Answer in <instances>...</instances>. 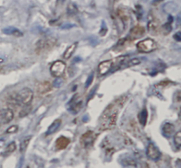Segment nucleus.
I'll list each match as a JSON object with an SVG mask.
<instances>
[{"label": "nucleus", "instance_id": "10", "mask_svg": "<svg viewBox=\"0 0 181 168\" xmlns=\"http://www.w3.org/2000/svg\"><path fill=\"white\" fill-rule=\"evenodd\" d=\"M146 32L145 27H143L141 26H135L134 27L131 29L130 31V38L132 40H135V39L141 38L144 35V33Z\"/></svg>", "mask_w": 181, "mask_h": 168}, {"label": "nucleus", "instance_id": "18", "mask_svg": "<svg viewBox=\"0 0 181 168\" xmlns=\"http://www.w3.org/2000/svg\"><path fill=\"white\" fill-rule=\"evenodd\" d=\"M77 47H78V42H74V43H72V44H71L64 52L63 57H64V59H69L70 57L73 55V53L75 52Z\"/></svg>", "mask_w": 181, "mask_h": 168}, {"label": "nucleus", "instance_id": "8", "mask_svg": "<svg viewBox=\"0 0 181 168\" xmlns=\"http://www.w3.org/2000/svg\"><path fill=\"white\" fill-rule=\"evenodd\" d=\"M77 97H78L77 95L73 96L72 99L70 100L69 103L67 104L68 109L72 112V114H78V112H79L81 109V107H82V101H81V99H77Z\"/></svg>", "mask_w": 181, "mask_h": 168}, {"label": "nucleus", "instance_id": "28", "mask_svg": "<svg viewBox=\"0 0 181 168\" xmlns=\"http://www.w3.org/2000/svg\"><path fill=\"white\" fill-rule=\"evenodd\" d=\"M171 83L170 81H162V82H160V83H158L157 85H155V87H165V86H167L168 85V84Z\"/></svg>", "mask_w": 181, "mask_h": 168}, {"label": "nucleus", "instance_id": "17", "mask_svg": "<svg viewBox=\"0 0 181 168\" xmlns=\"http://www.w3.org/2000/svg\"><path fill=\"white\" fill-rule=\"evenodd\" d=\"M70 144V139L69 138L65 137V136H60L57 139L56 142V147L57 149H64L68 146V144Z\"/></svg>", "mask_w": 181, "mask_h": 168}, {"label": "nucleus", "instance_id": "3", "mask_svg": "<svg viewBox=\"0 0 181 168\" xmlns=\"http://www.w3.org/2000/svg\"><path fill=\"white\" fill-rule=\"evenodd\" d=\"M57 40L55 37L52 36H46L43 38L40 39L36 41V47H35V50H36V54H43V53L46 52L50 50L52 48H54L57 45Z\"/></svg>", "mask_w": 181, "mask_h": 168}, {"label": "nucleus", "instance_id": "31", "mask_svg": "<svg viewBox=\"0 0 181 168\" xmlns=\"http://www.w3.org/2000/svg\"><path fill=\"white\" fill-rule=\"evenodd\" d=\"M6 60H7L6 56H0V65L3 64H5V62H6Z\"/></svg>", "mask_w": 181, "mask_h": 168}, {"label": "nucleus", "instance_id": "26", "mask_svg": "<svg viewBox=\"0 0 181 168\" xmlns=\"http://www.w3.org/2000/svg\"><path fill=\"white\" fill-rule=\"evenodd\" d=\"M94 76H95V73L94 72H92V73L88 76V79H87V81H86V83H85V87L86 88H88L89 85H91V83H92V81L94 80Z\"/></svg>", "mask_w": 181, "mask_h": 168}, {"label": "nucleus", "instance_id": "11", "mask_svg": "<svg viewBox=\"0 0 181 168\" xmlns=\"http://www.w3.org/2000/svg\"><path fill=\"white\" fill-rule=\"evenodd\" d=\"M13 117H14V113L12 109L5 108L3 109L2 112H1V120H2V122L5 123V124L12 121Z\"/></svg>", "mask_w": 181, "mask_h": 168}, {"label": "nucleus", "instance_id": "27", "mask_svg": "<svg viewBox=\"0 0 181 168\" xmlns=\"http://www.w3.org/2000/svg\"><path fill=\"white\" fill-rule=\"evenodd\" d=\"M17 131H18V126L13 125V126L9 127V128L6 129L5 133H7V134H13V133H16Z\"/></svg>", "mask_w": 181, "mask_h": 168}, {"label": "nucleus", "instance_id": "1", "mask_svg": "<svg viewBox=\"0 0 181 168\" xmlns=\"http://www.w3.org/2000/svg\"><path fill=\"white\" fill-rule=\"evenodd\" d=\"M118 113L117 110L114 109V105H109L102 113L100 118V128L101 129H106V128H112L116 125L118 120Z\"/></svg>", "mask_w": 181, "mask_h": 168}, {"label": "nucleus", "instance_id": "21", "mask_svg": "<svg viewBox=\"0 0 181 168\" xmlns=\"http://www.w3.org/2000/svg\"><path fill=\"white\" fill-rule=\"evenodd\" d=\"M31 138H32L31 136H26V137L21 140L20 145H19V151H20V152H24L26 151L27 148V146H28V144H29V143H30Z\"/></svg>", "mask_w": 181, "mask_h": 168}, {"label": "nucleus", "instance_id": "15", "mask_svg": "<svg viewBox=\"0 0 181 168\" xmlns=\"http://www.w3.org/2000/svg\"><path fill=\"white\" fill-rule=\"evenodd\" d=\"M2 32L7 35H12L15 36V37H22L23 36V33L21 31L19 30L16 27H13V26H8V27H5V28L2 29Z\"/></svg>", "mask_w": 181, "mask_h": 168}, {"label": "nucleus", "instance_id": "22", "mask_svg": "<svg viewBox=\"0 0 181 168\" xmlns=\"http://www.w3.org/2000/svg\"><path fill=\"white\" fill-rule=\"evenodd\" d=\"M141 64V60L138 59V58H134V59L130 60V61H127V62L125 61L121 68H129V67L138 65V64Z\"/></svg>", "mask_w": 181, "mask_h": 168}, {"label": "nucleus", "instance_id": "23", "mask_svg": "<svg viewBox=\"0 0 181 168\" xmlns=\"http://www.w3.org/2000/svg\"><path fill=\"white\" fill-rule=\"evenodd\" d=\"M174 144L176 146V148L179 149L181 146V131H178V132L174 135Z\"/></svg>", "mask_w": 181, "mask_h": 168}, {"label": "nucleus", "instance_id": "12", "mask_svg": "<svg viewBox=\"0 0 181 168\" xmlns=\"http://www.w3.org/2000/svg\"><path fill=\"white\" fill-rule=\"evenodd\" d=\"M148 32L152 34H157L160 32V26L159 24H158L157 19H155L154 17H153L151 19H148Z\"/></svg>", "mask_w": 181, "mask_h": 168}, {"label": "nucleus", "instance_id": "24", "mask_svg": "<svg viewBox=\"0 0 181 168\" xmlns=\"http://www.w3.org/2000/svg\"><path fill=\"white\" fill-rule=\"evenodd\" d=\"M171 24L172 23H167L165 24V25H163V26L160 28V30L162 31L163 33V34H168V33L172 31V26H171Z\"/></svg>", "mask_w": 181, "mask_h": 168}, {"label": "nucleus", "instance_id": "14", "mask_svg": "<svg viewBox=\"0 0 181 168\" xmlns=\"http://www.w3.org/2000/svg\"><path fill=\"white\" fill-rule=\"evenodd\" d=\"M51 90V85L49 81H43L36 85V92L39 94H44Z\"/></svg>", "mask_w": 181, "mask_h": 168}, {"label": "nucleus", "instance_id": "32", "mask_svg": "<svg viewBox=\"0 0 181 168\" xmlns=\"http://www.w3.org/2000/svg\"><path fill=\"white\" fill-rule=\"evenodd\" d=\"M27 168H29V167H27Z\"/></svg>", "mask_w": 181, "mask_h": 168}, {"label": "nucleus", "instance_id": "29", "mask_svg": "<svg viewBox=\"0 0 181 168\" xmlns=\"http://www.w3.org/2000/svg\"><path fill=\"white\" fill-rule=\"evenodd\" d=\"M181 33L180 32H178L177 33H175V35H174V39L177 40V41H180L181 40Z\"/></svg>", "mask_w": 181, "mask_h": 168}, {"label": "nucleus", "instance_id": "2", "mask_svg": "<svg viewBox=\"0 0 181 168\" xmlns=\"http://www.w3.org/2000/svg\"><path fill=\"white\" fill-rule=\"evenodd\" d=\"M34 94L31 89L26 87L23 88L18 92H15L11 95L10 101L16 105H29L33 100Z\"/></svg>", "mask_w": 181, "mask_h": 168}, {"label": "nucleus", "instance_id": "16", "mask_svg": "<svg viewBox=\"0 0 181 168\" xmlns=\"http://www.w3.org/2000/svg\"><path fill=\"white\" fill-rule=\"evenodd\" d=\"M61 125H62V120H61V119H57V120H55V121L49 126V128H48L47 131H46V136L52 135V134H54L55 132H57Z\"/></svg>", "mask_w": 181, "mask_h": 168}, {"label": "nucleus", "instance_id": "4", "mask_svg": "<svg viewBox=\"0 0 181 168\" xmlns=\"http://www.w3.org/2000/svg\"><path fill=\"white\" fill-rule=\"evenodd\" d=\"M136 47H137V49H138L139 52L150 53L157 48V43L153 39L147 38L137 43Z\"/></svg>", "mask_w": 181, "mask_h": 168}, {"label": "nucleus", "instance_id": "6", "mask_svg": "<svg viewBox=\"0 0 181 168\" xmlns=\"http://www.w3.org/2000/svg\"><path fill=\"white\" fill-rule=\"evenodd\" d=\"M147 157L153 161H157L161 157L159 149L153 143H149L147 147Z\"/></svg>", "mask_w": 181, "mask_h": 168}, {"label": "nucleus", "instance_id": "5", "mask_svg": "<svg viewBox=\"0 0 181 168\" xmlns=\"http://www.w3.org/2000/svg\"><path fill=\"white\" fill-rule=\"evenodd\" d=\"M65 64L64 62L60 61V60H57V61L54 62L51 66H50V73L53 77L55 78H61V77L64 75V71H65Z\"/></svg>", "mask_w": 181, "mask_h": 168}, {"label": "nucleus", "instance_id": "19", "mask_svg": "<svg viewBox=\"0 0 181 168\" xmlns=\"http://www.w3.org/2000/svg\"><path fill=\"white\" fill-rule=\"evenodd\" d=\"M138 119L142 127H145L146 123H147V120H148V110L146 107H144L141 111V113L138 114Z\"/></svg>", "mask_w": 181, "mask_h": 168}, {"label": "nucleus", "instance_id": "20", "mask_svg": "<svg viewBox=\"0 0 181 168\" xmlns=\"http://www.w3.org/2000/svg\"><path fill=\"white\" fill-rule=\"evenodd\" d=\"M16 148H17V147H16V144H15V142L10 143L9 144L6 146V148H5V152L2 153V156H4V157L9 156V155H11L12 152H15Z\"/></svg>", "mask_w": 181, "mask_h": 168}, {"label": "nucleus", "instance_id": "9", "mask_svg": "<svg viewBox=\"0 0 181 168\" xmlns=\"http://www.w3.org/2000/svg\"><path fill=\"white\" fill-rule=\"evenodd\" d=\"M112 60H106L99 64L98 65V72L100 74V76H104L106 74L110 71L112 68Z\"/></svg>", "mask_w": 181, "mask_h": 168}, {"label": "nucleus", "instance_id": "7", "mask_svg": "<svg viewBox=\"0 0 181 168\" xmlns=\"http://www.w3.org/2000/svg\"><path fill=\"white\" fill-rule=\"evenodd\" d=\"M95 136H95V134L93 131H87L86 133H84L83 135L81 136V144L83 145L85 148H89L94 144Z\"/></svg>", "mask_w": 181, "mask_h": 168}, {"label": "nucleus", "instance_id": "25", "mask_svg": "<svg viewBox=\"0 0 181 168\" xmlns=\"http://www.w3.org/2000/svg\"><path fill=\"white\" fill-rule=\"evenodd\" d=\"M63 83H64V80H63L61 78H56V79L53 82V86L56 88H59L62 86Z\"/></svg>", "mask_w": 181, "mask_h": 168}, {"label": "nucleus", "instance_id": "13", "mask_svg": "<svg viewBox=\"0 0 181 168\" xmlns=\"http://www.w3.org/2000/svg\"><path fill=\"white\" fill-rule=\"evenodd\" d=\"M162 133L165 137H171L175 134V126L171 122H166L162 128Z\"/></svg>", "mask_w": 181, "mask_h": 168}, {"label": "nucleus", "instance_id": "30", "mask_svg": "<svg viewBox=\"0 0 181 168\" xmlns=\"http://www.w3.org/2000/svg\"><path fill=\"white\" fill-rule=\"evenodd\" d=\"M96 88H97V86H95V87L91 90V92H90V95H88V101L89 100V99H91V98L93 97V95L95 94V91L96 90Z\"/></svg>", "mask_w": 181, "mask_h": 168}]
</instances>
